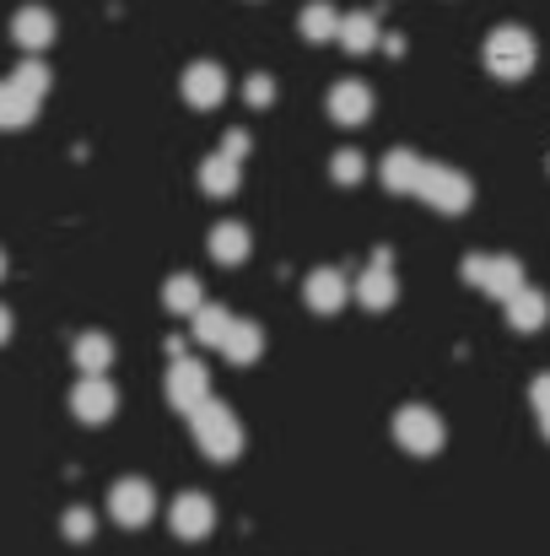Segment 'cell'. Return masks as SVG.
Instances as JSON below:
<instances>
[{
  "mask_svg": "<svg viewBox=\"0 0 550 556\" xmlns=\"http://www.w3.org/2000/svg\"><path fill=\"white\" fill-rule=\"evenodd\" d=\"M394 438H399L405 454H437L443 448V416L426 410V405H405L394 416Z\"/></svg>",
  "mask_w": 550,
  "mask_h": 556,
  "instance_id": "52a82bcc",
  "label": "cell"
},
{
  "mask_svg": "<svg viewBox=\"0 0 550 556\" xmlns=\"http://www.w3.org/2000/svg\"><path fill=\"white\" fill-rule=\"evenodd\" d=\"M189 427H194V443H200V454H205V459L227 465V459H238V454H243V427H238V416H232L216 394L189 416Z\"/></svg>",
  "mask_w": 550,
  "mask_h": 556,
  "instance_id": "6da1fadb",
  "label": "cell"
},
{
  "mask_svg": "<svg viewBox=\"0 0 550 556\" xmlns=\"http://www.w3.org/2000/svg\"><path fill=\"white\" fill-rule=\"evenodd\" d=\"M546 319H550L546 292H535V287H519V292L508 298V325H513V330H540Z\"/></svg>",
  "mask_w": 550,
  "mask_h": 556,
  "instance_id": "ffe728a7",
  "label": "cell"
},
{
  "mask_svg": "<svg viewBox=\"0 0 550 556\" xmlns=\"http://www.w3.org/2000/svg\"><path fill=\"white\" fill-rule=\"evenodd\" d=\"M464 281H475L481 292H491V298H513L519 287H524V265L513 260V254H470L464 260Z\"/></svg>",
  "mask_w": 550,
  "mask_h": 556,
  "instance_id": "277c9868",
  "label": "cell"
},
{
  "mask_svg": "<svg viewBox=\"0 0 550 556\" xmlns=\"http://www.w3.org/2000/svg\"><path fill=\"white\" fill-rule=\"evenodd\" d=\"M163 394H168V405H174V410L194 416V410L210 400V372H205V363H194L189 352L174 357V363H168V383H163Z\"/></svg>",
  "mask_w": 550,
  "mask_h": 556,
  "instance_id": "5b68a950",
  "label": "cell"
},
{
  "mask_svg": "<svg viewBox=\"0 0 550 556\" xmlns=\"http://www.w3.org/2000/svg\"><path fill=\"white\" fill-rule=\"evenodd\" d=\"M71 363L81 368V378H103V372L114 368V341H108L103 330H87V336H76Z\"/></svg>",
  "mask_w": 550,
  "mask_h": 556,
  "instance_id": "e0dca14e",
  "label": "cell"
},
{
  "mask_svg": "<svg viewBox=\"0 0 550 556\" xmlns=\"http://www.w3.org/2000/svg\"><path fill=\"white\" fill-rule=\"evenodd\" d=\"M535 38L524 33V27H497L491 38H486V71L497 76V81H524L529 71H535Z\"/></svg>",
  "mask_w": 550,
  "mask_h": 556,
  "instance_id": "7a4b0ae2",
  "label": "cell"
},
{
  "mask_svg": "<svg viewBox=\"0 0 550 556\" xmlns=\"http://www.w3.org/2000/svg\"><path fill=\"white\" fill-rule=\"evenodd\" d=\"M152 514H157V492H152L141 476L114 481V492H108V519H114V525L141 530V525H152Z\"/></svg>",
  "mask_w": 550,
  "mask_h": 556,
  "instance_id": "8992f818",
  "label": "cell"
},
{
  "mask_svg": "<svg viewBox=\"0 0 550 556\" xmlns=\"http://www.w3.org/2000/svg\"><path fill=\"white\" fill-rule=\"evenodd\" d=\"M200 303H205V292H200L194 276H168V281H163V308H168V314H194Z\"/></svg>",
  "mask_w": 550,
  "mask_h": 556,
  "instance_id": "d4e9b609",
  "label": "cell"
},
{
  "mask_svg": "<svg viewBox=\"0 0 550 556\" xmlns=\"http://www.w3.org/2000/svg\"><path fill=\"white\" fill-rule=\"evenodd\" d=\"M216 352H221L232 368H248V363H259V357H265V330H259L254 319H232Z\"/></svg>",
  "mask_w": 550,
  "mask_h": 556,
  "instance_id": "5bb4252c",
  "label": "cell"
},
{
  "mask_svg": "<svg viewBox=\"0 0 550 556\" xmlns=\"http://www.w3.org/2000/svg\"><path fill=\"white\" fill-rule=\"evenodd\" d=\"M335 27H341V11H335V5H324V0H314V5L297 16V33H303L308 43H330V38H335Z\"/></svg>",
  "mask_w": 550,
  "mask_h": 556,
  "instance_id": "603a6c76",
  "label": "cell"
},
{
  "mask_svg": "<svg viewBox=\"0 0 550 556\" xmlns=\"http://www.w3.org/2000/svg\"><path fill=\"white\" fill-rule=\"evenodd\" d=\"M330 119L335 125H367L372 119V92L362 81H335L330 87Z\"/></svg>",
  "mask_w": 550,
  "mask_h": 556,
  "instance_id": "9a60e30c",
  "label": "cell"
},
{
  "mask_svg": "<svg viewBox=\"0 0 550 556\" xmlns=\"http://www.w3.org/2000/svg\"><path fill=\"white\" fill-rule=\"evenodd\" d=\"M335 43H341L346 54H372V49H378V16H372V11H346L341 27H335Z\"/></svg>",
  "mask_w": 550,
  "mask_h": 556,
  "instance_id": "ac0fdd59",
  "label": "cell"
},
{
  "mask_svg": "<svg viewBox=\"0 0 550 556\" xmlns=\"http://www.w3.org/2000/svg\"><path fill=\"white\" fill-rule=\"evenodd\" d=\"M65 535H71V541H92V514H87V508H71V514H65Z\"/></svg>",
  "mask_w": 550,
  "mask_h": 556,
  "instance_id": "f546056e",
  "label": "cell"
},
{
  "mask_svg": "<svg viewBox=\"0 0 550 556\" xmlns=\"http://www.w3.org/2000/svg\"><path fill=\"white\" fill-rule=\"evenodd\" d=\"M189 319H194V346H210V352L221 346V336H227V325H232V314H227L221 303H200Z\"/></svg>",
  "mask_w": 550,
  "mask_h": 556,
  "instance_id": "7402d4cb",
  "label": "cell"
},
{
  "mask_svg": "<svg viewBox=\"0 0 550 556\" xmlns=\"http://www.w3.org/2000/svg\"><path fill=\"white\" fill-rule=\"evenodd\" d=\"M351 292H357V303H362L367 314H388V308H394V298H399V281H394V265H388V254H372V265L362 270V281H357Z\"/></svg>",
  "mask_w": 550,
  "mask_h": 556,
  "instance_id": "30bf717a",
  "label": "cell"
},
{
  "mask_svg": "<svg viewBox=\"0 0 550 556\" xmlns=\"http://www.w3.org/2000/svg\"><path fill=\"white\" fill-rule=\"evenodd\" d=\"M415 194L432 205V211H448V216H459V211H470V200H475V185L459 174V168H443V163H421V179H415Z\"/></svg>",
  "mask_w": 550,
  "mask_h": 556,
  "instance_id": "3957f363",
  "label": "cell"
},
{
  "mask_svg": "<svg viewBox=\"0 0 550 556\" xmlns=\"http://www.w3.org/2000/svg\"><path fill=\"white\" fill-rule=\"evenodd\" d=\"M200 189H205V194H232V189H238V163L221 157V152H210V157L200 163Z\"/></svg>",
  "mask_w": 550,
  "mask_h": 556,
  "instance_id": "cb8c5ba5",
  "label": "cell"
},
{
  "mask_svg": "<svg viewBox=\"0 0 550 556\" xmlns=\"http://www.w3.org/2000/svg\"><path fill=\"white\" fill-rule=\"evenodd\" d=\"M303 298H308V308H314V314H341V308H346V298H351V281H346V270L319 265V270L303 281Z\"/></svg>",
  "mask_w": 550,
  "mask_h": 556,
  "instance_id": "4fadbf2b",
  "label": "cell"
},
{
  "mask_svg": "<svg viewBox=\"0 0 550 556\" xmlns=\"http://www.w3.org/2000/svg\"><path fill=\"white\" fill-rule=\"evenodd\" d=\"M205 249H210V260H216V265H243V260H248V249H254V232H248L243 222H221V227H210Z\"/></svg>",
  "mask_w": 550,
  "mask_h": 556,
  "instance_id": "2e32d148",
  "label": "cell"
},
{
  "mask_svg": "<svg viewBox=\"0 0 550 556\" xmlns=\"http://www.w3.org/2000/svg\"><path fill=\"white\" fill-rule=\"evenodd\" d=\"M248 147H254V141H248L243 130H227V141H221V157H232V163H243V157H248Z\"/></svg>",
  "mask_w": 550,
  "mask_h": 556,
  "instance_id": "4dcf8cb0",
  "label": "cell"
},
{
  "mask_svg": "<svg viewBox=\"0 0 550 556\" xmlns=\"http://www.w3.org/2000/svg\"><path fill=\"white\" fill-rule=\"evenodd\" d=\"M330 174H335V185H362V174H367V163H362V152H335L330 157Z\"/></svg>",
  "mask_w": 550,
  "mask_h": 556,
  "instance_id": "4316f807",
  "label": "cell"
},
{
  "mask_svg": "<svg viewBox=\"0 0 550 556\" xmlns=\"http://www.w3.org/2000/svg\"><path fill=\"white\" fill-rule=\"evenodd\" d=\"M11 341V308H0V346Z\"/></svg>",
  "mask_w": 550,
  "mask_h": 556,
  "instance_id": "1f68e13d",
  "label": "cell"
},
{
  "mask_svg": "<svg viewBox=\"0 0 550 556\" xmlns=\"http://www.w3.org/2000/svg\"><path fill=\"white\" fill-rule=\"evenodd\" d=\"M38 109H43V103H33L11 76L0 81V130H22V125H33V119H38Z\"/></svg>",
  "mask_w": 550,
  "mask_h": 556,
  "instance_id": "44dd1931",
  "label": "cell"
},
{
  "mask_svg": "<svg viewBox=\"0 0 550 556\" xmlns=\"http://www.w3.org/2000/svg\"><path fill=\"white\" fill-rule=\"evenodd\" d=\"M179 92L189 109H221V98H227V71H221L216 60H194V65L183 71Z\"/></svg>",
  "mask_w": 550,
  "mask_h": 556,
  "instance_id": "9c48e42d",
  "label": "cell"
},
{
  "mask_svg": "<svg viewBox=\"0 0 550 556\" xmlns=\"http://www.w3.org/2000/svg\"><path fill=\"white\" fill-rule=\"evenodd\" d=\"M0 276H5V254H0Z\"/></svg>",
  "mask_w": 550,
  "mask_h": 556,
  "instance_id": "d6a6232c",
  "label": "cell"
},
{
  "mask_svg": "<svg viewBox=\"0 0 550 556\" xmlns=\"http://www.w3.org/2000/svg\"><path fill=\"white\" fill-rule=\"evenodd\" d=\"M529 400H535V416H540V427H546V438H550V372H540L529 383Z\"/></svg>",
  "mask_w": 550,
  "mask_h": 556,
  "instance_id": "f1b7e54d",
  "label": "cell"
},
{
  "mask_svg": "<svg viewBox=\"0 0 550 556\" xmlns=\"http://www.w3.org/2000/svg\"><path fill=\"white\" fill-rule=\"evenodd\" d=\"M378 179H383V189H388V194H415V179H421V157L399 147V152H388V157H383Z\"/></svg>",
  "mask_w": 550,
  "mask_h": 556,
  "instance_id": "d6986e66",
  "label": "cell"
},
{
  "mask_svg": "<svg viewBox=\"0 0 550 556\" xmlns=\"http://www.w3.org/2000/svg\"><path fill=\"white\" fill-rule=\"evenodd\" d=\"M243 103H248V109H270V103H276V81H270V76H248V81H243Z\"/></svg>",
  "mask_w": 550,
  "mask_h": 556,
  "instance_id": "83f0119b",
  "label": "cell"
},
{
  "mask_svg": "<svg viewBox=\"0 0 550 556\" xmlns=\"http://www.w3.org/2000/svg\"><path fill=\"white\" fill-rule=\"evenodd\" d=\"M168 530H174L179 541H205V535L216 530V503H210L205 492H183V497H174Z\"/></svg>",
  "mask_w": 550,
  "mask_h": 556,
  "instance_id": "ba28073f",
  "label": "cell"
},
{
  "mask_svg": "<svg viewBox=\"0 0 550 556\" xmlns=\"http://www.w3.org/2000/svg\"><path fill=\"white\" fill-rule=\"evenodd\" d=\"M71 410H76V421L98 427V421H108V416L119 410V389H114L108 378H81V383L71 389Z\"/></svg>",
  "mask_w": 550,
  "mask_h": 556,
  "instance_id": "7c38bea8",
  "label": "cell"
},
{
  "mask_svg": "<svg viewBox=\"0 0 550 556\" xmlns=\"http://www.w3.org/2000/svg\"><path fill=\"white\" fill-rule=\"evenodd\" d=\"M54 33H60V22H54L49 5H22V11L11 16V38H16L22 54H43V49L54 43Z\"/></svg>",
  "mask_w": 550,
  "mask_h": 556,
  "instance_id": "8fae6325",
  "label": "cell"
},
{
  "mask_svg": "<svg viewBox=\"0 0 550 556\" xmlns=\"http://www.w3.org/2000/svg\"><path fill=\"white\" fill-rule=\"evenodd\" d=\"M11 81H16V87H22L33 103H43V92H49V65H43L38 54H27V60L11 71Z\"/></svg>",
  "mask_w": 550,
  "mask_h": 556,
  "instance_id": "484cf974",
  "label": "cell"
}]
</instances>
